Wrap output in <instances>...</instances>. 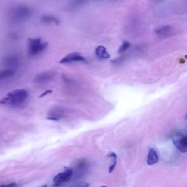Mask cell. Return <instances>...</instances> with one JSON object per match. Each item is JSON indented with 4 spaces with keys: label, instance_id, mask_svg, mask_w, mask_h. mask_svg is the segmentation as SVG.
Returning <instances> with one entry per match:
<instances>
[{
    "label": "cell",
    "instance_id": "13",
    "mask_svg": "<svg viewBox=\"0 0 187 187\" xmlns=\"http://www.w3.org/2000/svg\"><path fill=\"white\" fill-rule=\"evenodd\" d=\"M108 157H112L113 159V164L109 168V173H111L114 170L116 166L117 162V156L115 153L111 152L108 154Z\"/></svg>",
    "mask_w": 187,
    "mask_h": 187
},
{
    "label": "cell",
    "instance_id": "4",
    "mask_svg": "<svg viewBox=\"0 0 187 187\" xmlns=\"http://www.w3.org/2000/svg\"><path fill=\"white\" fill-rule=\"evenodd\" d=\"M73 170L65 167L64 172L60 173L55 176L54 181L55 183L53 186H59L62 183L69 181L73 176Z\"/></svg>",
    "mask_w": 187,
    "mask_h": 187
},
{
    "label": "cell",
    "instance_id": "16",
    "mask_svg": "<svg viewBox=\"0 0 187 187\" xmlns=\"http://www.w3.org/2000/svg\"><path fill=\"white\" fill-rule=\"evenodd\" d=\"M87 1V0H74L73 3V6L75 8L79 6L86 2Z\"/></svg>",
    "mask_w": 187,
    "mask_h": 187
},
{
    "label": "cell",
    "instance_id": "11",
    "mask_svg": "<svg viewBox=\"0 0 187 187\" xmlns=\"http://www.w3.org/2000/svg\"><path fill=\"white\" fill-rule=\"evenodd\" d=\"M171 26L170 25H164L158 27L154 30L155 33L159 36H163L166 35L171 30Z\"/></svg>",
    "mask_w": 187,
    "mask_h": 187
},
{
    "label": "cell",
    "instance_id": "7",
    "mask_svg": "<svg viewBox=\"0 0 187 187\" xmlns=\"http://www.w3.org/2000/svg\"><path fill=\"white\" fill-rule=\"evenodd\" d=\"M85 59L78 52H73L67 55L62 58L59 62L61 64L72 62L73 61H84Z\"/></svg>",
    "mask_w": 187,
    "mask_h": 187
},
{
    "label": "cell",
    "instance_id": "17",
    "mask_svg": "<svg viewBox=\"0 0 187 187\" xmlns=\"http://www.w3.org/2000/svg\"><path fill=\"white\" fill-rule=\"evenodd\" d=\"M52 91L51 90H49L47 91H46L45 92L42 94H41V95L39 96V98H42L44 97V96H46L47 95V94H50L52 93Z\"/></svg>",
    "mask_w": 187,
    "mask_h": 187
},
{
    "label": "cell",
    "instance_id": "9",
    "mask_svg": "<svg viewBox=\"0 0 187 187\" xmlns=\"http://www.w3.org/2000/svg\"><path fill=\"white\" fill-rule=\"evenodd\" d=\"M95 53L97 56L101 59H107L110 57V55L104 46H99L97 47L95 50Z\"/></svg>",
    "mask_w": 187,
    "mask_h": 187
},
{
    "label": "cell",
    "instance_id": "8",
    "mask_svg": "<svg viewBox=\"0 0 187 187\" xmlns=\"http://www.w3.org/2000/svg\"><path fill=\"white\" fill-rule=\"evenodd\" d=\"M159 157L157 153L154 149L151 148L149 150L147 162L148 165H152L158 162Z\"/></svg>",
    "mask_w": 187,
    "mask_h": 187
},
{
    "label": "cell",
    "instance_id": "14",
    "mask_svg": "<svg viewBox=\"0 0 187 187\" xmlns=\"http://www.w3.org/2000/svg\"><path fill=\"white\" fill-rule=\"evenodd\" d=\"M6 64L9 66H15L18 64V59L17 58L12 57L6 58Z\"/></svg>",
    "mask_w": 187,
    "mask_h": 187
},
{
    "label": "cell",
    "instance_id": "1",
    "mask_svg": "<svg viewBox=\"0 0 187 187\" xmlns=\"http://www.w3.org/2000/svg\"><path fill=\"white\" fill-rule=\"evenodd\" d=\"M28 97L29 93L27 90L25 89H17L8 93L6 97L1 100L0 103L18 107L21 105Z\"/></svg>",
    "mask_w": 187,
    "mask_h": 187
},
{
    "label": "cell",
    "instance_id": "10",
    "mask_svg": "<svg viewBox=\"0 0 187 187\" xmlns=\"http://www.w3.org/2000/svg\"><path fill=\"white\" fill-rule=\"evenodd\" d=\"M41 20L45 23H53L58 25L60 23V20L56 17L51 15H45L42 17Z\"/></svg>",
    "mask_w": 187,
    "mask_h": 187
},
{
    "label": "cell",
    "instance_id": "12",
    "mask_svg": "<svg viewBox=\"0 0 187 187\" xmlns=\"http://www.w3.org/2000/svg\"><path fill=\"white\" fill-rule=\"evenodd\" d=\"M15 71L11 69L3 70L0 73V79H4L9 78L14 75Z\"/></svg>",
    "mask_w": 187,
    "mask_h": 187
},
{
    "label": "cell",
    "instance_id": "2",
    "mask_svg": "<svg viewBox=\"0 0 187 187\" xmlns=\"http://www.w3.org/2000/svg\"><path fill=\"white\" fill-rule=\"evenodd\" d=\"M47 42H42L40 38H30L28 40L27 52L30 56H33L43 52L48 46Z\"/></svg>",
    "mask_w": 187,
    "mask_h": 187
},
{
    "label": "cell",
    "instance_id": "3",
    "mask_svg": "<svg viewBox=\"0 0 187 187\" xmlns=\"http://www.w3.org/2000/svg\"><path fill=\"white\" fill-rule=\"evenodd\" d=\"M32 14V11L30 8L24 6L16 7L12 10L11 18L16 21H22L27 19Z\"/></svg>",
    "mask_w": 187,
    "mask_h": 187
},
{
    "label": "cell",
    "instance_id": "6",
    "mask_svg": "<svg viewBox=\"0 0 187 187\" xmlns=\"http://www.w3.org/2000/svg\"><path fill=\"white\" fill-rule=\"evenodd\" d=\"M56 75V72L49 71L42 72L39 73L35 77L34 81L36 83H45L51 81L54 78Z\"/></svg>",
    "mask_w": 187,
    "mask_h": 187
},
{
    "label": "cell",
    "instance_id": "15",
    "mask_svg": "<svg viewBox=\"0 0 187 187\" xmlns=\"http://www.w3.org/2000/svg\"><path fill=\"white\" fill-rule=\"evenodd\" d=\"M131 44L128 41H123L122 44L118 50V53L120 54H123L130 47Z\"/></svg>",
    "mask_w": 187,
    "mask_h": 187
},
{
    "label": "cell",
    "instance_id": "18",
    "mask_svg": "<svg viewBox=\"0 0 187 187\" xmlns=\"http://www.w3.org/2000/svg\"><path fill=\"white\" fill-rule=\"evenodd\" d=\"M15 182H12V183H9V184L1 185V186H0V187H4L10 186H13V185H15Z\"/></svg>",
    "mask_w": 187,
    "mask_h": 187
},
{
    "label": "cell",
    "instance_id": "5",
    "mask_svg": "<svg viewBox=\"0 0 187 187\" xmlns=\"http://www.w3.org/2000/svg\"><path fill=\"white\" fill-rule=\"evenodd\" d=\"M173 142L175 146L180 152L185 153L187 151V134H178L173 139Z\"/></svg>",
    "mask_w": 187,
    "mask_h": 187
}]
</instances>
